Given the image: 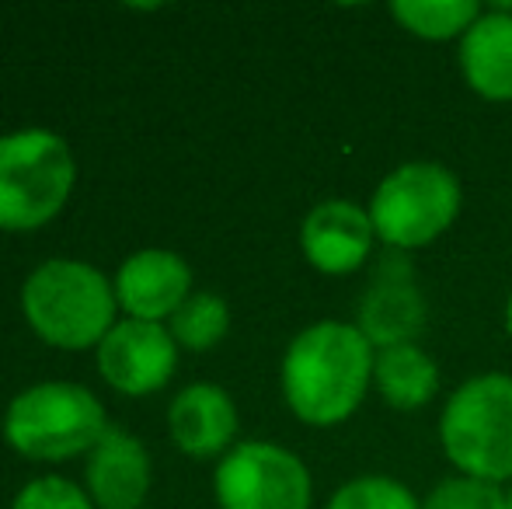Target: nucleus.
Listing matches in <instances>:
<instances>
[{"instance_id": "2", "label": "nucleus", "mask_w": 512, "mask_h": 509, "mask_svg": "<svg viewBox=\"0 0 512 509\" xmlns=\"http://www.w3.org/2000/svg\"><path fill=\"white\" fill-rule=\"evenodd\" d=\"M21 311L32 332L56 349H91L115 328V286L102 269L74 258H49L21 286Z\"/></svg>"}, {"instance_id": "16", "label": "nucleus", "mask_w": 512, "mask_h": 509, "mask_svg": "<svg viewBox=\"0 0 512 509\" xmlns=\"http://www.w3.org/2000/svg\"><path fill=\"white\" fill-rule=\"evenodd\" d=\"M391 18L408 35L425 42L464 39L467 28L481 18L478 0H394Z\"/></svg>"}, {"instance_id": "13", "label": "nucleus", "mask_w": 512, "mask_h": 509, "mask_svg": "<svg viewBox=\"0 0 512 509\" xmlns=\"http://www.w3.org/2000/svg\"><path fill=\"white\" fill-rule=\"evenodd\" d=\"M171 440L189 457H220L234 450L237 405L220 384H189L168 408Z\"/></svg>"}, {"instance_id": "19", "label": "nucleus", "mask_w": 512, "mask_h": 509, "mask_svg": "<svg viewBox=\"0 0 512 509\" xmlns=\"http://www.w3.org/2000/svg\"><path fill=\"white\" fill-rule=\"evenodd\" d=\"M422 509H509V492L502 485L453 475L425 496Z\"/></svg>"}, {"instance_id": "10", "label": "nucleus", "mask_w": 512, "mask_h": 509, "mask_svg": "<svg viewBox=\"0 0 512 509\" xmlns=\"http://www.w3.org/2000/svg\"><path fill=\"white\" fill-rule=\"evenodd\" d=\"M377 231L370 210L349 199H324L300 224V252L324 276L359 272L373 255Z\"/></svg>"}, {"instance_id": "15", "label": "nucleus", "mask_w": 512, "mask_h": 509, "mask_svg": "<svg viewBox=\"0 0 512 509\" xmlns=\"http://www.w3.org/2000/svg\"><path fill=\"white\" fill-rule=\"evenodd\" d=\"M373 387L394 412H418L439 394V367L418 342L377 349Z\"/></svg>"}, {"instance_id": "11", "label": "nucleus", "mask_w": 512, "mask_h": 509, "mask_svg": "<svg viewBox=\"0 0 512 509\" xmlns=\"http://www.w3.org/2000/svg\"><path fill=\"white\" fill-rule=\"evenodd\" d=\"M112 286L115 300L129 318L161 325L192 297V269L178 252L143 248L119 265Z\"/></svg>"}, {"instance_id": "22", "label": "nucleus", "mask_w": 512, "mask_h": 509, "mask_svg": "<svg viewBox=\"0 0 512 509\" xmlns=\"http://www.w3.org/2000/svg\"><path fill=\"white\" fill-rule=\"evenodd\" d=\"M509 509H512V489H509Z\"/></svg>"}, {"instance_id": "14", "label": "nucleus", "mask_w": 512, "mask_h": 509, "mask_svg": "<svg viewBox=\"0 0 512 509\" xmlns=\"http://www.w3.org/2000/svg\"><path fill=\"white\" fill-rule=\"evenodd\" d=\"M460 74L485 102H512V11H481L460 39Z\"/></svg>"}, {"instance_id": "20", "label": "nucleus", "mask_w": 512, "mask_h": 509, "mask_svg": "<svg viewBox=\"0 0 512 509\" xmlns=\"http://www.w3.org/2000/svg\"><path fill=\"white\" fill-rule=\"evenodd\" d=\"M11 509H95V503H91L88 492L77 489L74 482L46 475V478L28 482L25 489L18 492Z\"/></svg>"}, {"instance_id": "9", "label": "nucleus", "mask_w": 512, "mask_h": 509, "mask_svg": "<svg viewBox=\"0 0 512 509\" xmlns=\"http://www.w3.org/2000/svg\"><path fill=\"white\" fill-rule=\"evenodd\" d=\"M425 318H429V307L415 286L408 258L401 252H387L359 300L356 328L370 339L373 349H391L415 342L425 328Z\"/></svg>"}, {"instance_id": "7", "label": "nucleus", "mask_w": 512, "mask_h": 509, "mask_svg": "<svg viewBox=\"0 0 512 509\" xmlns=\"http://www.w3.org/2000/svg\"><path fill=\"white\" fill-rule=\"evenodd\" d=\"M220 509H310L314 482L293 450L269 440H244L220 457L213 475Z\"/></svg>"}, {"instance_id": "8", "label": "nucleus", "mask_w": 512, "mask_h": 509, "mask_svg": "<svg viewBox=\"0 0 512 509\" xmlns=\"http://www.w3.org/2000/svg\"><path fill=\"white\" fill-rule=\"evenodd\" d=\"M178 342L157 321H115V328L98 346L102 381L129 398H147L175 377Z\"/></svg>"}, {"instance_id": "17", "label": "nucleus", "mask_w": 512, "mask_h": 509, "mask_svg": "<svg viewBox=\"0 0 512 509\" xmlns=\"http://www.w3.org/2000/svg\"><path fill=\"white\" fill-rule=\"evenodd\" d=\"M171 339L182 349L192 353H206V349L220 346L230 332V307L216 293H192L175 314H171Z\"/></svg>"}, {"instance_id": "1", "label": "nucleus", "mask_w": 512, "mask_h": 509, "mask_svg": "<svg viewBox=\"0 0 512 509\" xmlns=\"http://www.w3.org/2000/svg\"><path fill=\"white\" fill-rule=\"evenodd\" d=\"M377 349L349 321H317L283 356V398L304 426L331 429L359 412L373 384Z\"/></svg>"}, {"instance_id": "4", "label": "nucleus", "mask_w": 512, "mask_h": 509, "mask_svg": "<svg viewBox=\"0 0 512 509\" xmlns=\"http://www.w3.org/2000/svg\"><path fill=\"white\" fill-rule=\"evenodd\" d=\"M439 447L467 478L512 482V374H478L446 398Z\"/></svg>"}, {"instance_id": "6", "label": "nucleus", "mask_w": 512, "mask_h": 509, "mask_svg": "<svg viewBox=\"0 0 512 509\" xmlns=\"http://www.w3.org/2000/svg\"><path fill=\"white\" fill-rule=\"evenodd\" d=\"M464 192L446 164L405 161L377 185L370 199V220L377 241L391 252H418L443 238L460 217Z\"/></svg>"}, {"instance_id": "18", "label": "nucleus", "mask_w": 512, "mask_h": 509, "mask_svg": "<svg viewBox=\"0 0 512 509\" xmlns=\"http://www.w3.org/2000/svg\"><path fill=\"white\" fill-rule=\"evenodd\" d=\"M324 509H422V499L391 475H359L335 489Z\"/></svg>"}, {"instance_id": "3", "label": "nucleus", "mask_w": 512, "mask_h": 509, "mask_svg": "<svg viewBox=\"0 0 512 509\" xmlns=\"http://www.w3.org/2000/svg\"><path fill=\"white\" fill-rule=\"evenodd\" d=\"M77 182L70 143L53 129H14L0 136V231L46 227L67 206Z\"/></svg>"}, {"instance_id": "12", "label": "nucleus", "mask_w": 512, "mask_h": 509, "mask_svg": "<svg viewBox=\"0 0 512 509\" xmlns=\"http://www.w3.org/2000/svg\"><path fill=\"white\" fill-rule=\"evenodd\" d=\"M84 478L98 509H140L150 492V454L133 433L108 426L88 454Z\"/></svg>"}, {"instance_id": "5", "label": "nucleus", "mask_w": 512, "mask_h": 509, "mask_svg": "<svg viewBox=\"0 0 512 509\" xmlns=\"http://www.w3.org/2000/svg\"><path fill=\"white\" fill-rule=\"evenodd\" d=\"M105 429V405L84 384L70 381L32 384L4 412L7 447L28 461H70L91 454Z\"/></svg>"}, {"instance_id": "21", "label": "nucleus", "mask_w": 512, "mask_h": 509, "mask_svg": "<svg viewBox=\"0 0 512 509\" xmlns=\"http://www.w3.org/2000/svg\"><path fill=\"white\" fill-rule=\"evenodd\" d=\"M506 332H509V342H512V293H509V304H506Z\"/></svg>"}]
</instances>
